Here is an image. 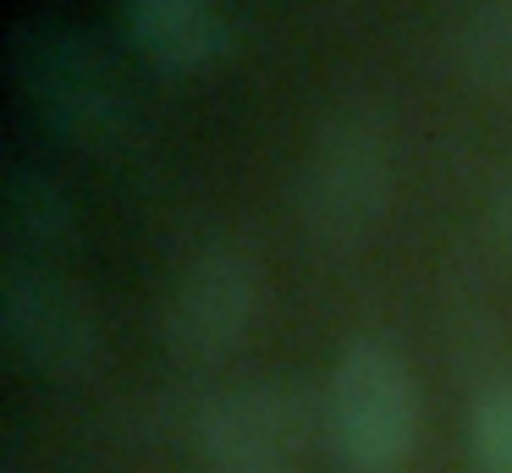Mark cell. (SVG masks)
Instances as JSON below:
<instances>
[{
  "label": "cell",
  "instance_id": "2",
  "mask_svg": "<svg viewBox=\"0 0 512 473\" xmlns=\"http://www.w3.org/2000/svg\"><path fill=\"white\" fill-rule=\"evenodd\" d=\"M6 72L45 132L78 149H116L133 132V99L105 50L61 11H28L6 33Z\"/></svg>",
  "mask_w": 512,
  "mask_h": 473
},
{
  "label": "cell",
  "instance_id": "7",
  "mask_svg": "<svg viewBox=\"0 0 512 473\" xmlns=\"http://www.w3.org/2000/svg\"><path fill=\"white\" fill-rule=\"evenodd\" d=\"M116 17L133 50L166 77H204L232 50L221 0H116Z\"/></svg>",
  "mask_w": 512,
  "mask_h": 473
},
{
  "label": "cell",
  "instance_id": "9",
  "mask_svg": "<svg viewBox=\"0 0 512 473\" xmlns=\"http://www.w3.org/2000/svg\"><path fill=\"white\" fill-rule=\"evenodd\" d=\"M446 66L468 83H512V0H468L446 28Z\"/></svg>",
  "mask_w": 512,
  "mask_h": 473
},
{
  "label": "cell",
  "instance_id": "6",
  "mask_svg": "<svg viewBox=\"0 0 512 473\" xmlns=\"http://www.w3.org/2000/svg\"><path fill=\"white\" fill-rule=\"evenodd\" d=\"M0 341L39 380H89L105 352L94 297L61 264H0Z\"/></svg>",
  "mask_w": 512,
  "mask_h": 473
},
{
  "label": "cell",
  "instance_id": "5",
  "mask_svg": "<svg viewBox=\"0 0 512 473\" xmlns=\"http://www.w3.org/2000/svg\"><path fill=\"white\" fill-rule=\"evenodd\" d=\"M314 440H325V391L298 374L215 391L193 413L204 473H303Z\"/></svg>",
  "mask_w": 512,
  "mask_h": 473
},
{
  "label": "cell",
  "instance_id": "11",
  "mask_svg": "<svg viewBox=\"0 0 512 473\" xmlns=\"http://www.w3.org/2000/svg\"><path fill=\"white\" fill-rule=\"evenodd\" d=\"M496 226H501V237L512 242V187L501 193V204H496Z\"/></svg>",
  "mask_w": 512,
  "mask_h": 473
},
{
  "label": "cell",
  "instance_id": "10",
  "mask_svg": "<svg viewBox=\"0 0 512 473\" xmlns=\"http://www.w3.org/2000/svg\"><path fill=\"white\" fill-rule=\"evenodd\" d=\"M468 451L479 473H512V380H485L468 396Z\"/></svg>",
  "mask_w": 512,
  "mask_h": 473
},
{
  "label": "cell",
  "instance_id": "1",
  "mask_svg": "<svg viewBox=\"0 0 512 473\" xmlns=\"http://www.w3.org/2000/svg\"><path fill=\"white\" fill-rule=\"evenodd\" d=\"M397 198V138L369 99L325 110L292 176V215L314 253H358Z\"/></svg>",
  "mask_w": 512,
  "mask_h": 473
},
{
  "label": "cell",
  "instance_id": "3",
  "mask_svg": "<svg viewBox=\"0 0 512 473\" xmlns=\"http://www.w3.org/2000/svg\"><path fill=\"white\" fill-rule=\"evenodd\" d=\"M424 396L386 336H347L325 374V451L342 473H402L419 451Z\"/></svg>",
  "mask_w": 512,
  "mask_h": 473
},
{
  "label": "cell",
  "instance_id": "4",
  "mask_svg": "<svg viewBox=\"0 0 512 473\" xmlns=\"http://www.w3.org/2000/svg\"><path fill=\"white\" fill-rule=\"evenodd\" d=\"M265 297V259L243 237L199 242L160 292V347L182 369H221L254 341Z\"/></svg>",
  "mask_w": 512,
  "mask_h": 473
},
{
  "label": "cell",
  "instance_id": "8",
  "mask_svg": "<svg viewBox=\"0 0 512 473\" xmlns=\"http://www.w3.org/2000/svg\"><path fill=\"white\" fill-rule=\"evenodd\" d=\"M0 226H6V259L61 264L78 248V204L61 187L56 171L39 160L12 154L6 182H0Z\"/></svg>",
  "mask_w": 512,
  "mask_h": 473
}]
</instances>
